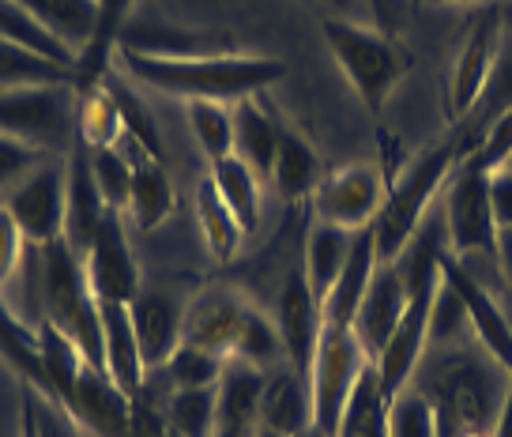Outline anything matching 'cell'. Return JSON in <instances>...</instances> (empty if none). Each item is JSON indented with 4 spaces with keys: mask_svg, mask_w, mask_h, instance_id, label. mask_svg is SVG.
<instances>
[{
    "mask_svg": "<svg viewBox=\"0 0 512 437\" xmlns=\"http://www.w3.org/2000/svg\"><path fill=\"white\" fill-rule=\"evenodd\" d=\"M0 355L49 400L46 366H42V351H38V328H27L4 302H0Z\"/></svg>",
    "mask_w": 512,
    "mask_h": 437,
    "instance_id": "cell-36",
    "label": "cell"
},
{
    "mask_svg": "<svg viewBox=\"0 0 512 437\" xmlns=\"http://www.w3.org/2000/svg\"><path fill=\"white\" fill-rule=\"evenodd\" d=\"M283 132L275 125V117L256 102V98H241L234 102V155L245 166H253L260 178L272 174V162L279 155Z\"/></svg>",
    "mask_w": 512,
    "mask_h": 437,
    "instance_id": "cell-24",
    "label": "cell"
},
{
    "mask_svg": "<svg viewBox=\"0 0 512 437\" xmlns=\"http://www.w3.org/2000/svg\"><path fill=\"white\" fill-rule=\"evenodd\" d=\"M177 208L174 185L166 178L159 159L136 155V170H132V193H128L125 215L132 219V227L140 230H159Z\"/></svg>",
    "mask_w": 512,
    "mask_h": 437,
    "instance_id": "cell-27",
    "label": "cell"
},
{
    "mask_svg": "<svg viewBox=\"0 0 512 437\" xmlns=\"http://www.w3.org/2000/svg\"><path fill=\"white\" fill-rule=\"evenodd\" d=\"M369 12L377 16V31L392 34V38H400V27H403V8H407V0H366Z\"/></svg>",
    "mask_w": 512,
    "mask_h": 437,
    "instance_id": "cell-48",
    "label": "cell"
},
{
    "mask_svg": "<svg viewBox=\"0 0 512 437\" xmlns=\"http://www.w3.org/2000/svg\"><path fill=\"white\" fill-rule=\"evenodd\" d=\"M471 151L475 147L464 136V129L452 125L448 136L430 144L418 159H411L396 178L388 181L381 215L373 219V242H377V260L381 264H396L403 257V249L422 230V219L430 211L433 196L445 189L460 162L471 159Z\"/></svg>",
    "mask_w": 512,
    "mask_h": 437,
    "instance_id": "cell-2",
    "label": "cell"
},
{
    "mask_svg": "<svg viewBox=\"0 0 512 437\" xmlns=\"http://www.w3.org/2000/svg\"><path fill=\"white\" fill-rule=\"evenodd\" d=\"M4 208L12 211L27 245H42L64 238V211H68V155L64 159H42L34 170L4 189Z\"/></svg>",
    "mask_w": 512,
    "mask_h": 437,
    "instance_id": "cell-9",
    "label": "cell"
},
{
    "mask_svg": "<svg viewBox=\"0 0 512 437\" xmlns=\"http://www.w3.org/2000/svg\"><path fill=\"white\" fill-rule=\"evenodd\" d=\"M509 381L512 377L497 362L486 366L482 358L456 355L433 362L426 381L418 377L415 389L426 392V400L437 411L441 437H490Z\"/></svg>",
    "mask_w": 512,
    "mask_h": 437,
    "instance_id": "cell-3",
    "label": "cell"
},
{
    "mask_svg": "<svg viewBox=\"0 0 512 437\" xmlns=\"http://www.w3.org/2000/svg\"><path fill=\"white\" fill-rule=\"evenodd\" d=\"M328 4L339 8V12H354V4H358V0H328Z\"/></svg>",
    "mask_w": 512,
    "mask_h": 437,
    "instance_id": "cell-53",
    "label": "cell"
},
{
    "mask_svg": "<svg viewBox=\"0 0 512 437\" xmlns=\"http://www.w3.org/2000/svg\"><path fill=\"white\" fill-rule=\"evenodd\" d=\"M384 193L388 178L381 166H343L336 174H324L313 189V215L317 223L358 234L381 215Z\"/></svg>",
    "mask_w": 512,
    "mask_h": 437,
    "instance_id": "cell-11",
    "label": "cell"
},
{
    "mask_svg": "<svg viewBox=\"0 0 512 437\" xmlns=\"http://www.w3.org/2000/svg\"><path fill=\"white\" fill-rule=\"evenodd\" d=\"M226 370V358L211 355L204 347H192V343H181L170 362L162 370L147 373V381L162 392H174V389H215L219 377Z\"/></svg>",
    "mask_w": 512,
    "mask_h": 437,
    "instance_id": "cell-33",
    "label": "cell"
},
{
    "mask_svg": "<svg viewBox=\"0 0 512 437\" xmlns=\"http://www.w3.org/2000/svg\"><path fill=\"white\" fill-rule=\"evenodd\" d=\"M407 306H411V291H407V283H403L400 268H396V264H381L351 324L354 340L362 343V351H366L369 362H377V355L384 351V343L392 340V332H396V324L403 321Z\"/></svg>",
    "mask_w": 512,
    "mask_h": 437,
    "instance_id": "cell-17",
    "label": "cell"
},
{
    "mask_svg": "<svg viewBox=\"0 0 512 437\" xmlns=\"http://www.w3.org/2000/svg\"><path fill=\"white\" fill-rule=\"evenodd\" d=\"M268 373L245 362H226L215 385V437H253L260 426V400H264Z\"/></svg>",
    "mask_w": 512,
    "mask_h": 437,
    "instance_id": "cell-20",
    "label": "cell"
},
{
    "mask_svg": "<svg viewBox=\"0 0 512 437\" xmlns=\"http://www.w3.org/2000/svg\"><path fill=\"white\" fill-rule=\"evenodd\" d=\"M509 155H512V110H505V114H497L494 121L486 125V132H482V140H479V147H475L471 162L482 166L486 174H494V170H505Z\"/></svg>",
    "mask_w": 512,
    "mask_h": 437,
    "instance_id": "cell-44",
    "label": "cell"
},
{
    "mask_svg": "<svg viewBox=\"0 0 512 437\" xmlns=\"http://www.w3.org/2000/svg\"><path fill=\"white\" fill-rule=\"evenodd\" d=\"M441 276L456 287V294L464 298V309H467V324H471V332H475V340L482 343V351L494 358L501 370L512 377V317L505 309L497 306V298L486 287H482L479 279L467 272L460 257H452L445 253L441 260Z\"/></svg>",
    "mask_w": 512,
    "mask_h": 437,
    "instance_id": "cell-14",
    "label": "cell"
},
{
    "mask_svg": "<svg viewBox=\"0 0 512 437\" xmlns=\"http://www.w3.org/2000/svg\"><path fill=\"white\" fill-rule=\"evenodd\" d=\"M125 144V140H121ZM87 147L91 151V174H95V185L106 208L113 211H125L128 208V193H132V170H136V159L128 155L125 147ZM144 155V151H140Z\"/></svg>",
    "mask_w": 512,
    "mask_h": 437,
    "instance_id": "cell-41",
    "label": "cell"
},
{
    "mask_svg": "<svg viewBox=\"0 0 512 437\" xmlns=\"http://www.w3.org/2000/svg\"><path fill=\"white\" fill-rule=\"evenodd\" d=\"M320 31H324V42L332 49L339 72L354 87V95L362 98V106L377 117L384 110L388 95L407 76L411 53L403 49L400 38L377 31V27H362V23L343 16L324 19Z\"/></svg>",
    "mask_w": 512,
    "mask_h": 437,
    "instance_id": "cell-5",
    "label": "cell"
},
{
    "mask_svg": "<svg viewBox=\"0 0 512 437\" xmlns=\"http://www.w3.org/2000/svg\"><path fill=\"white\" fill-rule=\"evenodd\" d=\"M16 4L23 12H31L76 57H83V49L91 46V34H95L98 19L95 0H16Z\"/></svg>",
    "mask_w": 512,
    "mask_h": 437,
    "instance_id": "cell-28",
    "label": "cell"
},
{
    "mask_svg": "<svg viewBox=\"0 0 512 437\" xmlns=\"http://www.w3.org/2000/svg\"><path fill=\"white\" fill-rule=\"evenodd\" d=\"M23 249H27L23 230H19V223L12 219V211L0 204V287L12 283L19 260H23Z\"/></svg>",
    "mask_w": 512,
    "mask_h": 437,
    "instance_id": "cell-45",
    "label": "cell"
},
{
    "mask_svg": "<svg viewBox=\"0 0 512 437\" xmlns=\"http://www.w3.org/2000/svg\"><path fill=\"white\" fill-rule=\"evenodd\" d=\"M128 313H132V324H136V340H140V355H144L147 373L162 370L170 362V355L181 347L185 306L170 291L144 287L128 302Z\"/></svg>",
    "mask_w": 512,
    "mask_h": 437,
    "instance_id": "cell-18",
    "label": "cell"
},
{
    "mask_svg": "<svg viewBox=\"0 0 512 437\" xmlns=\"http://www.w3.org/2000/svg\"><path fill=\"white\" fill-rule=\"evenodd\" d=\"M392 437H441L437 411L426 400V392L415 385H407L392 400Z\"/></svg>",
    "mask_w": 512,
    "mask_h": 437,
    "instance_id": "cell-43",
    "label": "cell"
},
{
    "mask_svg": "<svg viewBox=\"0 0 512 437\" xmlns=\"http://www.w3.org/2000/svg\"><path fill=\"white\" fill-rule=\"evenodd\" d=\"M501 34H505V27H501V8H482L467 23L460 53H456V61L448 68L445 106L452 125L464 121L479 106V98L486 95V87L494 80L497 57H501Z\"/></svg>",
    "mask_w": 512,
    "mask_h": 437,
    "instance_id": "cell-10",
    "label": "cell"
},
{
    "mask_svg": "<svg viewBox=\"0 0 512 437\" xmlns=\"http://www.w3.org/2000/svg\"><path fill=\"white\" fill-rule=\"evenodd\" d=\"M260 426L287 437H302L313 430V392L302 373L283 366L275 370V377H268L264 400H260Z\"/></svg>",
    "mask_w": 512,
    "mask_h": 437,
    "instance_id": "cell-23",
    "label": "cell"
},
{
    "mask_svg": "<svg viewBox=\"0 0 512 437\" xmlns=\"http://www.w3.org/2000/svg\"><path fill=\"white\" fill-rule=\"evenodd\" d=\"M505 170H512V155H509V162H505Z\"/></svg>",
    "mask_w": 512,
    "mask_h": 437,
    "instance_id": "cell-56",
    "label": "cell"
},
{
    "mask_svg": "<svg viewBox=\"0 0 512 437\" xmlns=\"http://www.w3.org/2000/svg\"><path fill=\"white\" fill-rule=\"evenodd\" d=\"M95 4V34H91V46L83 49L80 65H76V91H91L106 80V68L121 46V27H125L128 8H132V0H95Z\"/></svg>",
    "mask_w": 512,
    "mask_h": 437,
    "instance_id": "cell-29",
    "label": "cell"
},
{
    "mask_svg": "<svg viewBox=\"0 0 512 437\" xmlns=\"http://www.w3.org/2000/svg\"><path fill=\"white\" fill-rule=\"evenodd\" d=\"M185 114H189V129L196 136V144L211 162H223L234 155V110L226 102L196 98V102H185Z\"/></svg>",
    "mask_w": 512,
    "mask_h": 437,
    "instance_id": "cell-38",
    "label": "cell"
},
{
    "mask_svg": "<svg viewBox=\"0 0 512 437\" xmlns=\"http://www.w3.org/2000/svg\"><path fill=\"white\" fill-rule=\"evenodd\" d=\"M253 437H287V434H279V430H268V426H256Z\"/></svg>",
    "mask_w": 512,
    "mask_h": 437,
    "instance_id": "cell-54",
    "label": "cell"
},
{
    "mask_svg": "<svg viewBox=\"0 0 512 437\" xmlns=\"http://www.w3.org/2000/svg\"><path fill=\"white\" fill-rule=\"evenodd\" d=\"M426 4H471V0H426Z\"/></svg>",
    "mask_w": 512,
    "mask_h": 437,
    "instance_id": "cell-55",
    "label": "cell"
},
{
    "mask_svg": "<svg viewBox=\"0 0 512 437\" xmlns=\"http://www.w3.org/2000/svg\"><path fill=\"white\" fill-rule=\"evenodd\" d=\"M106 200L98 193L95 174H91V151L76 140V147L68 151V211H64V242L72 245L76 257H87V249L95 242V234L102 230L106 215Z\"/></svg>",
    "mask_w": 512,
    "mask_h": 437,
    "instance_id": "cell-19",
    "label": "cell"
},
{
    "mask_svg": "<svg viewBox=\"0 0 512 437\" xmlns=\"http://www.w3.org/2000/svg\"><path fill=\"white\" fill-rule=\"evenodd\" d=\"M132 80H140L151 91L185 98H208L234 106L241 98H256L264 87H272L287 76V65L279 57H260V53H189V57H159V53H140V49L117 46L113 53Z\"/></svg>",
    "mask_w": 512,
    "mask_h": 437,
    "instance_id": "cell-1",
    "label": "cell"
},
{
    "mask_svg": "<svg viewBox=\"0 0 512 437\" xmlns=\"http://www.w3.org/2000/svg\"><path fill=\"white\" fill-rule=\"evenodd\" d=\"M369 366L362 343L354 340L351 328L339 324H324L317 343V358L309 370V392H313V430L320 437L336 434V422L347 407L358 373Z\"/></svg>",
    "mask_w": 512,
    "mask_h": 437,
    "instance_id": "cell-7",
    "label": "cell"
},
{
    "mask_svg": "<svg viewBox=\"0 0 512 437\" xmlns=\"http://www.w3.org/2000/svg\"><path fill=\"white\" fill-rule=\"evenodd\" d=\"M441 291V276L422 283L418 291H411V306L403 313V321L396 324L392 340L384 343V351L377 355V377H381V389L388 400H396L411 381H415L422 355L430 347V328H433V302Z\"/></svg>",
    "mask_w": 512,
    "mask_h": 437,
    "instance_id": "cell-12",
    "label": "cell"
},
{
    "mask_svg": "<svg viewBox=\"0 0 512 437\" xmlns=\"http://www.w3.org/2000/svg\"><path fill=\"white\" fill-rule=\"evenodd\" d=\"M144 389L159 400L166 422L174 426L181 437H215V389H174L162 392L151 381Z\"/></svg>",
    "mask_w": 512,
    "mask_h": 437,
    "instance_id": "cell-35",
    "label": "cell"
},
{
    "mask_svg": "<svg viewBox=\"0 0 512 437\" xmlns=\"http://www.w3.org/2000/svg\"><path fill=\"white\" fill-rule=\"evenodd\" d=\"M497 223L490 208V174L467 159L445 185V242L448 253L497 257Z\"/></svg>",
    "mask_w": 512,
    "mask_h": 437,
    "instance_id": "cell-8",
    "label": "cell"
},
{
    "mask_svg": "<svg viewBox=\"0 0 512 437\" xmlns=\"http://www.w3.org/2000/svg\"><path fill=\"white\" fill-rule=\"evenodd\" d=\"M46 155H38L34 147L16 144L8 136H0V189H12L27 170H34Z\"/></svg>",
    "mask_w": 512,
    "mask_h": 437,
    "instance_id": "cell-46",
    "label": "cell"
},
{
    "mask_svg": "<svg viewBox=\"0 0 512 437\" xmlns=\"http://www.w3.org/2000/svg\"><path fill=\"white\" fill-rule=\"evenodd\" d=\"M490 208H494L497 230H512V170L490 174Z\"/></svg>",
    "mask_w": 512,
    "mask_h": 437,
    "instance_id": "cell-47",
    "label": "cell"
},
{
    "mask_svg": "<svg viewBox=\"0 0 512 437\" xmlns=\"http://www.w3.org/2000/svg\"><path fill=\"white\" fill-rule=\"evenodd\" d=\"M501 27H505V34L512 38V0L505 4V8H501Z\"/></svg>",
    "mask_w": 512,
    "mask_h": 437,
    "instance_id": "cell-52",
    "label": "cell"
},
{
    "mask_svg": "<svg viewBox=\"0 0 512 437\" xmlns=\"http://www.w3.org/2000/svg\"><path fill=\"white\" fill-rule=\"evenodd\" d=\"M83 272H87V287L98 302H132L144 291L140 283V264L132 257L128 234L121 227V211H110L102 230L95 234V242L83 257Z\"/></svg>",
    "mask_w": 512,
    "mask_h": 437,
    "instance_id": "cell-13",
    "label": "cell"
},
{
    "mask_svg": "<svg viewBox=\"0 0 512 437\" xmlns=\"http://www.w3.org/2000/svg\"><path fill=\"white\" fill-rule=\"evenodd\" d=\"M23 83H76V68L57 65L34 49L0 38V87H23Z\"/></svg>",
    "mask_w": 512,
    "mask_h": 437,
    "instance_id": "cell-40",
    "label": "cell"
},
{
    "mask_svg": "<svg viewBox=\"0 0 512 437\" xmlns=\"http://www.w3.org/2000/svg\"><path fill=\"white\" fill-rule=\"evenodd\" d=\"M249 302L238 291H226V287H211L200 291L185 306V321H181V343L192 347H204L211 355H219L230 362L234 355V343L241 336V324L249 317Z\"/></svg>",
    "mask_w": 512,
    "mask_h": 437,
    "instance_id": "cell-15",
    "label": "cell"
},
{
    "mask_svg": "<svg viewBox=\"0 0 512 437\" xmlns=\"http://www.w3.org/2000/svg\"><path fill=\"white\" fill-rule=\"evenodd\" d=\"M106 87H110L113 102H117V110H121V121H125V140L144 151L147 159H159L162 162V136H159V125H155V117L151 110L144 106V98H136L128 87H121L117 80L106 76Z\"/></svg>",
    "mask_w": 512,
    "mask_h": 437,
    "instance_id": "cell-42",
    "label": "cell"
},
{
    "mask_svg": "<svg viewBox=\"0 0 512 437\" xmlns=\"http://www.w3.org/2000/svg\"><path fill=\"white\" fill-rule=\"evenodd\" d=\"M23 437H38V422H34V404L27 396V407H23Z\"/></svg>",
    "mask_w": 512,
    "mask_h": 437,
    "instance_id": "cell-51",
    "label": "cell"
},
{
    "mask_svg": "<svg viewBox=\"0 0 512 437\" xmlns=\"http://www.w3.org/2000/svg\"><path fill=\"white\" fill-rule=\"evenodd\" d=\"M351 249H354V234H351V230L328 227V223H317V227L309 230V238H305L302 272H305V283H309V291H313V298H317L320 306H324L328 291L336 287L339 272L347 268V260H351Z\"/></svg>",
    "mask_w": 512,
    "mask_h": 437,
    "instance_id": "cell-26",
    "label": "cell"
},
{
    "mask_svg": "<svg viewBox=\"0 0 512 437\" xmlns=\"http://www.w3.org/2000/svg\"><path fill=\"white\" fill-rule=\"evenodd\" d=\"M76 140L91 151L117 147L125 140V121H121V110H117L106 80L91 91H80V98H76Z\"/></svg>",
    "mask_w": 512,
    "mask_h": 437,
    "instance_id": "cell-32",
    "label": "cell"
},
{
    "mask_svg": "<svg viewBox=\"0 0 512 437\" xmlns=\"http://www.w3.org/2000/svg\"><path fill=\"white\" fill-rule=\"evenodd\" d=\"M230 358L268 373V377L287 366V351H283V340H279V328L264 313H256V309H249V317L241 324V336L234 343V355Z\"/></svg>",
    "mask_w": 512,
    "mask_h": 437,
    "instance_id": "cell-39",
    "label": "cell"
},
{
    "mask_svg": "<svg viewBox=\"0 0 512 437\" xmlns=\"http://www.w3.org/2000/svg\"><path fill=\"white\" fill-rule=\"evenodd\" d=\"M275 313H279V317H275V328H279V340H283V351H287V366L309 381L313 358H317L320 332H324V313H320V302L313 298L309 283H305L302 268H294L287 276Z\"/></svg>",
    "mask_w": 512,
    "mask_h": 437,
    "instance_id": "cell-16",
    "label": "cell"
},
{
    "mask_svg": "<svg viewBox=\"0 0 512 437\" xmlns=\"http://www.w3.org/2000/svg\"><path fill=\"white\" fill-rule=\"evenodd\" d=\"M497 264H501V272H505V279H509L512 287V230L497 234Z\"/></svg>",
    "mask_w": 512,
    "mask_h": 437,
    "instance_id": "cell-49",
    "label": "cell"
},
{
    "mask_svg": "<svg viewBox=\"0 0 512 437\" xmlns=\"http://www.w3.org/2000/svg\"><path fill=\"white\" fill-rule=\"evenodd\" d=\"M377 268H381V260H377V242H373V227L358 230L354 234V249H351V260H347V268L339 272L336 287L328 291L324 298V324H339V328H351L354 324V313L362 306V298H366L369 283L377 276Z\"/></svg>",
    "mask_w": 512,
    "mask_h": 437,
    "instance_id": "cell-22",
    "label": "cell"
},
{
    "mask_svg": "<svg viewBox=\"0 0 512 437\" xmlns=\"http://www.w3.org/2000/svg\"><path fill=\"white\" fill-rule=\"evenodd\" d=\"M196 223H200V234H204L208 253L219 260V264H230V260L241 253V242L249 238V234L241 230L238 215L226 208V200L219 196L211 174L196 185Z\"/></svg>",
    "mask_w": 512,
    "mask_h": 437,
    "instance_id": "cell-30",
    "label": "cell"
},
{
    "mask_svg": "<svg viewBox=\"0 0 512 437\" xmlns=\"http://www.w3.org/2000/svg\"><path fill=\"white\" fill-rule=\"evenodd\" d=\"M98 317H102V370L121 392L140 396L147 381V366L140 355L132 313L125 302H98Z\"/></svg>",
    "mask_w": 512,
    "mask_h": 437,
    "instance_id": "cell-21",
    "label": "cell"
},
{
    "mask_svg": "<svg viewBox=\"0 0 512 437\" xmlns=\"http://www.w3.org/2000/svg\"><path fill=\"white\" fill-rule=\"evenodd\" d=\"M0 38H4V42H16V46L34 49V53H42V57L57 61V65H68V68L80 65V57L64 46V42H57L31 12H23L16 0H0Z\"/></svg>",
    "mask_w": 512,
    "mask_h": 437,
    "instance_id": "cell-37",
    "label": "cell"
},
{
    "mask_svg": "<svg viewBox=\"0 0 512 437\" xmlns=\"http://www.w3.org/2000/svg\"><path fill=\"white\" fill-rule=\"evenodd\" d=\"M211 181L226 200V208L238 215L241 230L253 234L260 227V174L253 166H245L238 155H230L223 162H211Z\"/></svg>",
    "mask_w": 512,
    "mask_h": 437,
    "instance_id": "cell-34",
    "label": "cell"
},
{
    "mask_svg": "<svg viewBox=\"0 0 512 437\" xmlns=\"http://www.w3.org/2000/svg\"><path fill=\"white\" fill-rule=\"evenodd\" d=\"M490 437H512V381H509V392H505V404H501V415L494 422V434Z\"/></svg>",
    "mask_w": 512,
    "mask_h": 437,
    "instance_id": "cell-50",
    "label": "cell"
},
{
    "mask_svg": "<svg viewBox=\"0 0 512 437\" xmlns=\"http://www.w3.org/2000/svg\"><path fill=\"white\" fill-rule=\"evenodd\" d=\"M407 4H422V0H407Z\"/></svg>",
    "mask_w": 512,
    "mask_h": 437,
    "instance_id": "cell-57",
    "label": "cell"
},
{
    "mask_svg": "<svg viewBox=\"0 0 512 437\" xmlns=\"http://www.w3.org/2000/svg\"><path fill=\"white\" fill-rule=\"evenodd\" d=\"M332 437H392V400L384 396L373 362L358 373Z\"/></svg>",
    "mask_w": 512,
    "mask_h": 437,
    "instance_id": "cell-25",
    "label": "cell"
},
{
    "mask_svg": "<svg viewBox=\"0 0 512 437\" xmlns=\"http://www.w3.org/2000/svg\"><path fill=\"white\" fill-rule=\"evenodd\" d=\"M76 98V83L0 87V136L46 159H64L76 147Z\"/></svg>",
    "mask_w": 512,
    "mask_h": 437,
    "instance_id": "cell-6",
    "label": "cell"
},
{
    "mask_svg": "<svg viewBox=\"0 0 512 437\" xmlns=\"http://www.w3.org/2000/svg\"><path fill=\"white\" fill-rule=\"evenodd\" d=\"M320 178H324L320 174V155L309 147V140L283 132V144H279V155H275L272 174H268L275 193L283 200H302V196H313Z\"/></svg>",
    "mask_w": 512,
    "mask_h": 437,
    "instance_id": "cell-31",
    "label": "cell"
},
{
    "mask_svg": "<svg viewBox=\"0 0 512 437\" xmlns=\"http://www.w3.org/2000/svg\"><path fill=\"white\" fill-rule=\"evenodd\" d=\"M38 302H42V321L53 324L61 336H68L80 347V355L95 370H102L98 298L87 287L83 260L72 253V245L64 242V238L38 249Z\"/></svg>",
    "mask_w": 512,
    "mask_h": 437,
    "instance_id": "cell-4",
    "label": "cell"
}]
</instances>
